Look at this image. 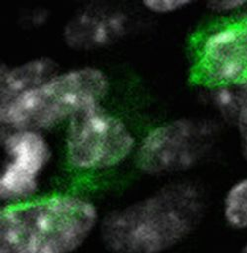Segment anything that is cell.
<instances>
[{
    "mask_svg": "<svg viewBox=\"0 0 247 253\" xmlns=\"http://www.w3.org/2000/svg\"><path fill=\"white\" fill-rule=\"evenodd\" d=\"M203 212L200 190L176 183L109 212L97 233L108 253H167L191 236Z\"/></svg>",
    "mask_w": 247,
    "mask_h": 253,
    "instance_id": "6da1fadb",
    "label": "cell"
},
{
    "mask_svg": "<svg viewBox=\"0 0 247 253\" xmlns=\"http://www.w3.org/2000/svg\"><path fill=\"white\" fill-rule=\"evenodd\" d=\"M101 219L91 200L74 194L8 204L0 211V253H77Z\"/></svg>",
    "mask_w": 247,
    "mask_h": 253,
    "instance_id": "7a4b0ae2",
    "label": "cell"
},
{
    "mask_svg": "<svg viewBox=\"0 0 247 253\" xmlns=\"http://www.w3.org/2000/svg\"><path fill=\"white\" fill-rule=\"evenodd\" d=\"M108 88V78L100 69H72L55 74L39 87L0 105V120L13 130L39 131L99 105Z\"/></svg>",
    "mask_w": 247,
    "mask_h": 253,
    "instance_id": "3957f363",
    "label": "cell"
},
{
    "mask_svg": "<svg viewBox=\"0 0 247 253\" xmlns=\"http://www.w3.org/2000/svg\"><path fill=\"white\" fill-rule=\"evenodd\" d=\"M134 137L125 124L99 105L81 110L68 121L66 157L80 170L118 165L133 150Z\"/></svg>",
    "mask_w": 247,
    "mask_h": 253,
    "instance_id": "277c9868",
    "label": "cell"
},
{
    "mask_svg": "<svg viewBox=\"0 0 247 253\" xmlns=\"http://www.w3.org/2000/svg\"><path fill=\"white\" fill-rule=\"evenodd\" d=\"M211 126L192 119L175 120L156 126L141 141L137 166L146 174L165 175L194 166L209 147Z\"/></svg>",
    "mask_w": 247,
    "mask_h": 253,
    "instance_id": "5b68a950",
    "label": "cell"
},
{
    "mask_svg": "<svg viewBox=\"0 0 247 253\" xmlns=\"http://www.w3.org/2000/svg\"><path fill=\"white\" fill-rule=\"evenodd\" d=\"M191 80L210 90L247 85V12L204 38Z\"/></svg>",
    "mask_w": 247,
    "mask_h": 253,
    "instance_id": "8992f818",
    "label": "cell"
},
{
    "mask_svg": "<svg viewBox=\"0 0 247 253\" xmlns=\"http://www.w3.org/2000/svg\"><path fill=\"white\" fill-rule=\"evenodd\" d=\"M8 162L0 176V198L14 204L35 198L39 179L49 160L50 150L43 136L35 130H13L4 138Z\"/></svg>",
    "mask_w": 247,
    "mask_h": 253,
    "instance_id": "52a82bcc",
    "label": "cell"
},
{
    "mask_svg": "<svg viewBox=\"0 0 247 253\" xmlns=\"http://www.w3.org/2000/svg\"><path fill=\"white\" fill-rule=\"evenodd\" d=\"M129 20L121 10L90 7L72 17L65 25L63 36L67 45L76 49H94L121 39L128 29Z\"/></svg>",
    "mask_w": 247,
    "mask_h": 253,
    "instance_id": "ba28073f",
    "label": "cell"
},
{
    "mask_svg": "<svg viewBox=\"0 0 247 253\" xmlns=\"http://www.w3.org/2000/svg\"><path fill=\"white\" fill-rule=\"evenodd\" d=\"M55 71L56 64L47 57L36 58L11 68H2L0 105H4L43 84L56 74Z\"/></svg>",
    "mask_w": 247,
    "mask_h": 253,
    "instance_id": "9c48e42d",
    "label": "cell"
},
{
    "mask_svg": "<svg viewBox=\"0 0 247 253\" xmlns=\"http://www.w3.org/2000/svg\"><path fill=\"white\" fill-rule=\"evenodd\" d=\"M221 215L229 229L247 231V176L235 181L225 192Z\"/></svg>",
    "mask_w": 247,
    "mask_h": 253,
    "instance_id": "30bf717a",
    "label": "cell"
},
{
    "mask_svg": "<svg viewBox=\"0 0 247 253\" xmlns=\"http://www.w3.org/2000/svg\"><path fill=\"white\" fill-rule=\"evenodd\" d=\"M238 91L233 100L235 124L241 154L247 161V85L237 87Z\"/></svg>",
    "mask_w": 247,
    "mask_h": 253,
    "instance_id": "8fae6325",
    "label": "cell"
},
{
    "mask_svg": "<svg viewBox=\"0 0 247 253\" xmlns=\"http://www.w3.org/2000/svg\"><path fill=\"white\" fill-rule=\"evenodd\" d=\"M191 4L188 0H144L142 5L148 11L156 14H168L181 10Z\"/></svg>",
    "mask_w": 247,
    "mask_h": 253,
    "instance_id": "7c38bea8",
    "label": "cell"
},
{
    "mask_svg": "<svg viewBox=\"0 0 247 253\" xmlns=\"http://www.w3.org/2000/svg\"><path fill=\"white\" fill-rule=\"evenodd\" d=\"M247 2L244 1H212L208 3V6L216 11H228L243 8Z\"/></svg>",
    "mask_w": 247,
    "mask_h": 253,
    "instance_id": "4fadbf2b",
    "label": "cell"
},
{
    "mask_svg": "<svg viewBox=\"0 0 247 253\" xmlns=\"http://www.w3.org/2000/svg\"><path fill=\"white\" fill-rule=\"evenodd\" d=\"M235 253H247V240H245L236 250Z\"/></svg>",
    "mask_w": 247,
    "mask_h": 253,
    "instance_id": "5bb4252c",
    "label": "cell"
},
{
    "mask_svg": "<svg viewBox=\"0 0 247 253\" xmlns=\"http://www.w3.org/2000/svg\"><path fill=\"white\" fill-rule=\"evenodd\" d=\"M106 253H108V252H106Z\"/></svg>",
    "mask_w": 247,
    "mask_h": 253,
    "instance_id": "9a60e30c",
    "label": "cell"
}]
</instances>
